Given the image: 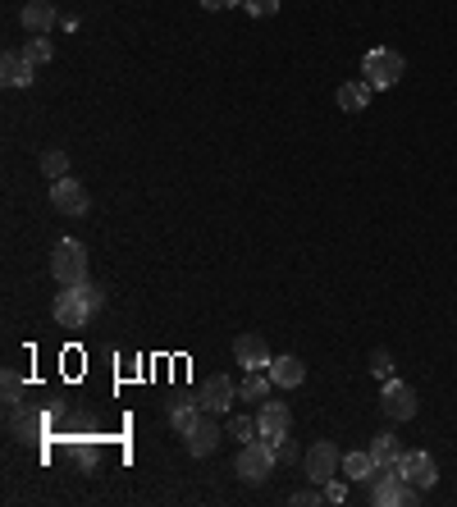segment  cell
Masks as SVG:
<instances>
[{
  "label": "cell",
  "instance_id": "1",
  "mask_svg": "<svg viewBox=\"0 0 457 507\" xmlns=\"http://www.w3.org/2000/svg\"><path fill=\"white\" fill-rule=\"evenodd\" d=\"M101 307H106V293H101V283H92V279L73 283V288H60V293H55V320L64 329H83Z\"/></svg>",
  "mask_w": 457,
  "mask_h": 507
},
{
  "label": "cell",
  "instance_id": "2",
  "mask_svg": "<svg viewBox=\"0 0 457 507\" xmlns=\"http://www.w3.org/2000/svg\"><path fill=\"white\" fill-rule=\"evenodd\" d=\"M51 274L60 288H73V283H83L88 279V247L79 238H60L55 252H51Z\"/></svg>",
  "mask_w": 457,
  "mask_h": 507
},
{
  "label": "cell",
  "instance_id": "3",
  "mask_svg": "<svg viewBox=\"0 0 457 507\" xmlns=\"http://www.w3.org/2000/svg\"><path fill=\"white\" fill-rule=\"evenodd\" d=\"M275 466H279V453H275V444L270 439H252V444H243L238 448V480L243 484H266L270 475H275Z\"/></svg>",
  "mask_w": 457,
  "mask_h": 507
},
{
  "label": "cell",
  "instance_id": "4",
  "mask_svg": "<svg viewBox=\"0 0 457 507\" xmlns=\"http://www.w3.org/2000/svg\"><path fill=\"white\" fill-rule=\"evenodd\" d=\"M403 69H407V60H403L398 51H389V46H375V51H366V60H361V74H366V83H370L375 92H389V88L403 78Z\"/></svg>",
  "mask_w": 457,
  "mask_h": 507
},
{
  "label": "cell",
  "instance_id": "5",
  "mask_svg": "<svg viewBox=\"0 0 457 507\" xmlns=\"http://www.w3.org/2000/svg\"><path fill=\"white\" fill-rule=\"evenodd\" d=\"M416 484H407V475L398 466H379V475L370 480V502L379 507H398V502H416Z\"/></svg>",
  "mask_w": 457,
  "mask_h": 507
},
{
  "label": "cell",
  "instance_id": "6",
  "mask_svg": "<svg viewBox=\"0 0 457 507\" xmlns=\"http://www.w3.org/2000/svg\"><path fill=\"white\" fill-rule=\"evenodd\" d=\"M339 462H343V453L330 439H316L307 453H302V471H307L312 484H325L330 475H339Z\"/></svg>",
  "mask_w": 457,
  "mask_h": 507
},
{
  "label": "cell",
  "instance_id": "7",
  "mask_svg": "<svg viewBox=\"0 0 457 507\" xmlns=\"http://www.w3.org/2000/svg\"><path fill=\"white\" fill-rule=\"evenodd\" d=\"M51 206L60 210V215H88L92 210V197H88V188L79 183V179H55L51 183Z\"/></svg>",
  "mask_w": 457,
  "mask_h": 507
},
{
  "label": "cell",
  "instance_id": "8",
  "mask_svg": "<svg viewBox=\"0 0 457 507\" xmlns=\"http://www.w3.org/2000/svg\"><path fill=\"white\" fill-rule=\"evenodd\" d=\"M379 407H385L389 420H412L416 416V389L403 380H385V393H379Z\"/></svg>",
  "mask_w": 457,
  "mask_h": 507
},
{
  "label": "cell",
  "instance_id": "9",
  "mask_svg": "<svg viewBox=\"0 0 457 507\" xmlns=\"http://www.w3.org/2000/svg\"><path fill=\"white\" fill-rule=\"evenodd\" d=\"M256 429H261V439L279 444L284 434L293 429V411H288L284 402H261V411H256Z\"/></svg>",
  "mask_w": 457,
  "mask_h": 507
},
{
  "label": "cell",
  "instance_id": "10",
  "mask_svg": "<svg viewBox=\"0 0 457 507\" xmlns=\"http://www.w3.org/2000/svg\"><path fill=\"white\" fill-rule=\"evenodd\" d=\"M398 471H403V475H407V484H416V489H434V480H439V466H434V457H430V453H421V448L403 453Z\"/></svg>",
  "mask_w": 457,
  "mask_h": 507
},
{
  "label": "cell",
  "instance_id": "11",
  "mask_svg": "<svg viewBox=\"0 0 457 507\" xmlns=\"http://www.w3.org/2000/svg\"><path fill=\"white\" fill-rule=\"evenodd\" d=\"M234 361L243 371H270V347H266V338H256V334H243L238 343H234Z\"/></svg>",
  "mask_w": 457,
  "mask_h": 507
},
{
  "label": "cell",
  "instance_id": "12",
  "mask_svg": "<svg viewBox=\"0 0 457 507\" xmlns=\"http://www.w3.org/2000/svg\"><path fill=\"white\" fill-rule=\"evenodd\" d=\"M234 398H238V384L228 380V375H210L206 384H201V407L215 416V411H228L234 407Z\"/></svg>",
  "mask_w": 457,
  "mask_h": 507
},
{
  "label": "cell",
  "instance_id": "13",
  "mask_svg": "<svg viewBox=\"0 0 457 507\" xmlns=\"http://www.w3.org/2000/svg\"><path fill=\"white\" fill-rule=\"evenodd\" d=\"M339 475L343 480H352V484H370L375 475H379V462H375V453L370 448H352V453H343V462H339Z\"/></svg>",
  "mask_w": 457,
  "mask_h": 507
},
{
  "label": "cell",
  "instance_id": "14",
  "mask_svg": "<svg viewBox=\"0 0 457 507\" xmlns=\"http://www.w3.org/2000/svg\"><path fill=\"white\" fill-rule=\"evenodd\" d=\"M183 439H188V453H192V457H210V453L219 448V425L210 420V411H201V420L183 434Z\"/></svg>",
  "mask_w": 457,
  "mask_h": 507
},
{
  "label": "cell",
  "instance_id": "15",
  "mask_svg": "<svg viewBox=\"0 0 457 507\" xmlns=\"http://www.w3.org/2000/svg\"><path fill=\"white\" fill-rule=\"evenodd\" d=\"M0 83L5 88H33V64L23 60V51H5V60H0Z\"/></svg>",
  "mask_w": 457,
  "mask_h": 507
},
{
  "label": "cell",
  "instance_id": "16",
  "mask_svg": "<svg viewBox=\"0 0 457 507\" xmlns=\"http://www.w3.org/2000/svg\"><path fill=\"white\" fill-rule=\"evenodd\" d=\"M270 380H275V389H297L302 380H307V366H302V356H275Z\"/></svg>",
  "mask_w": 457,
  "mask_h": 507
},
{
  "label": "cell",
  "instance_id": "17",
  "mask_svg": "<svg viewBox=\"0 0 457 507\" xmlns=\"http://www.w3.org/2000/svg\"><path fill=\"white\" fill-rule=\"evenodd\" d=\"M19 19H23V28H28V32H42V37H46V32L60 23V14H55V5H51V0H28Z\"/></svg>",
  "mask_w": 457,
  "mask_h": 507
},
{
  "label": "cell",
  "instance_id": "18",
  "mask_svg": "<svg viewBox=\"0 0 457 507\" xmlns=\"http://www.w3.org/2000/svg\"><path fill=\"white\" fill-rule=\"evenodd\" d=\"M270 389H275V380H270V371H243V384H238V398H247V402H266V398H270Z\"/></svg>",
  "mask_w": 457,
  "mask_h": 507
},
{
  "label": "cell",
  "instance_id": "19",
  "mask_svg": "<svg viewBox=\"0 0 457 507\" xmlns=\"http://www.w3.org/2000/svg\"><path fill=\"white\" fill-rule=\"evenodd\" d=\"M201 411H206V407H201V398H179V402H170V420H174V429H179V434H188V429L201 420Z\"/></svg>",
  "mask_w": 457,
  "mask_h": 507
},
{
  "label": "cell",
  "instance_id": "20",
  "mask_svg": "<svg viewBox=\"0 0 457 507\" xmlns=\"http://www.w3.org/2000/svg\"><path fill=\"white\" fill-rule=\"evenodd\" d=\"M370 453H375V462H379V466H398L407 448L394 439V434H375V439H370Z\"/></svg>",
  "mask_w": 457,
  "mask_h": 507
},
{
  "label": "cell",
  "instance_id": "21",
  "mask_svg": "<svg viewBox=\"0 0 457 507\" xmlns=\"http://www.w3.org/2000/svg\"><path fill=\"white\" fill-rule=\"evenodd\" d=\"M370 83L361 78V83H343L339 88V110H348V115H357V110H366V101H370Z\"/></svg>",
  "mask_w": 457,
  "mask_h": 507
},
{
  "label": "cell",
  "instance_id": "22",
  "mask_svg": "<svg viewBox=\"0 0 457 507\" xmlns=\"http://www.w3.org/2000/svg\"><path fill=\"white\" fill-rule=\"evenodd\" d=\"M23 60H28L33 69H42V64H51V60H55V46H51V37H42V32H33V37H28V46H23Z\"/></svg>",
  "mask_w": 457,
  "mask_h": 507
},
{
  "label": "cell",
  "instance_id": "23",
  "mask_svg": "<svg viewBox=\"0 0 457 507\" xmlns=\"http://www.w3.org/2000/svg\"><path fill=\"white\" fill-rule=\"evenodd\" d=\"M5 416H10V434H14V439H33V434L42 429L37 416H23V407L19 411H5Z\"/></svg>",
  "mask_w": 457,
  "mask_h": 507
},
{
  "label": "cell",
  "instance_id": "24",
  "mask_svg": "<svg viewBox=\"0 0 457 507\" xmlns=\"http://www.w3.org/2000/svg\"><path fill=\"white\" fill-rule=\"evenodd\" d=\"M228 434H234L238 444H252V439H261V429H256V420H252V416H228Z\"/></svg>",
  "mask_w": 457,
  "mask_h": 507
},
{
  "label": "cell",
  "instance_id": "25",
  "mask_svg": "<svg viewBox=\"0 0 457 507\" xmlns=\"http://www.w3.org/2000/svg\"><path fill=\"white\" fill-rule=\"evenodd\" d=\"M42 174H46L51 183L64 179V174H69V156H64V152H46V156H42Z\"/></svg>",
  "mask_w": 457,
  "mask_h": 507
},
{
  "label": "cell",
  "instance_id": "26",
  "mask_svg": "<svg viewBox=\"0 0 457 507\" xmlns=\"http://www.w3.org/2000/svg\"><path fill=\"white\" fill-rule=\"evenodd\" d=\"M370 375H375V380H394V356H389L385 347L370 352Z\"/></svg>",
  "mask_w": 457,
  "mask_h": 507
},
{
  "label": "cell",
  "instance_id": "27",
  "mask_svg": "<svg viewBox=\"0 0 457 507\" xmlns=\"http://www.w3.org/2000/svg\"><path fill=\"white\" fill-rule=\"evenodd\" d=\"M19 407H23V380L5 371V411H19Z\"/></svg>",
  "mask_w": 457,
  "mask_h": 507
},
{
  "label": "cell",
  "instance_id": "28",
  "mask_svg": "<svg viewBox=\"0 0 457 507\" xmlns=\"http://www.w3.org/2000/svg\"><path fill=\"white\" fill-rule=\"evenodd\" d=\"M321 489H325V502H334V507H339V502H348V484H343L339 475H330Z\"/></svg>",
  "mask_w": 457,
  "mask_h": 507
},
{
  "label": "cell",
  "instance_id": "29",
  "mask_svg": "<svg viewBox=\"0 0 457 507\" xmlns=\"http://www.w3.org/2000/svg\"><path fill=\"white\" fill-rule=\"evenodd\" d=\"M288 502H293V507H316V502H325V489H321V484H316V489H297Z\"/></svg>",
  "mask_w": 457,
  "mask_h": 507
},
{
  "label": "cell",
  "instance_id": "30",
  "mask_svg": "<svg viewBox=\"0 0 457 507\" xmlns=\"http://www.w3.org/2000/svg\"><path fill=\"white\" fill-rule=\"evenodd\" d=\"M243 5H247V14H256V19L279 14V0H243Z\"/></svg>",
  "mask_w": 457,
  "mask_h": 507
},
{
  "label": "cell",
  "instance_id": "31",
  "mask_svg": "<svg viewBox=\"0 0 457 507\" xmlns=\"http://www.w3.org/2000/svg\"><path fill=\"white\" fill-rule=\"evenodd\" d=\"M73 457H79L83 471H92L97 466V444H79V448H73Z\"/></svg>",
  "mask_w": 457,
  "mask_h": 507
},
{
  "label": "cell",
  "instance_id": "32",
  "mask_svg": "<svg viewBox=\"0 0 457 507\" xmlns=\"http://www.w3.org/2000/svg\"><path fill=\"white\" fill-rule=\"evenodd\" d=\"M275 453H279V462H284V466H288V462H297V457H302V453H297V444H293V439H288V434H284V439H279V444H275Z\"/></svg>",
  "mask_w": 457,
  "mask_h": 507
},
{
  "label": "cell",
  "instance_id": "33",
  "mask_svg": "<svg viewBox=\"0 0 457 507\" xmlns=\"http://www.w3.org/2000/svg\"><path fill=\"white\" fill-rule=\"evenodd\" d=\"M206 10H234V5H243V0H201Z\"/></svg>",
  "mask_w": 457,
  "mask_h": 507
}]
</instances>
